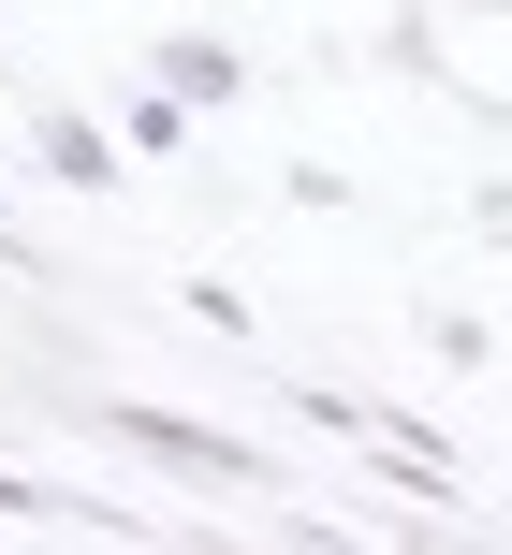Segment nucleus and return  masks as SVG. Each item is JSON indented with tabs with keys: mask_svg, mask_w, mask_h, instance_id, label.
Listing matches in <instances>:
<instances>
[{
	"mask_svg": "<svg viewBox=\"0 0 512 555\" xmlns=\"http://www.w3.org/2000/svg\"><path fill=\"white\" fill-rule=\"evenodd\" d=\"M0 249H15V220H0Z\"/></svg>",
	"mask_w": 512,
	"mask_h": 555,
	"instance_id": "nucleus-2",
	"label": "nucleus"
},
{
	"mask_svg": "<svg viewBox=\"0 0 512 555\" xmlns=\"http://www.w3.org/2000/svg\"><path fill=\"white\" fill-rule=\"evenodd\" d=\"M132 439H146V453H176V468H205V482H249V453L205 439V424H146V410H132Z\"/></svg>",
	"mask_w": 512,
	"mask_h": 555,
	"instance_id": "nucleus-1",
	"label": "nucleus"
}]
</instances>
